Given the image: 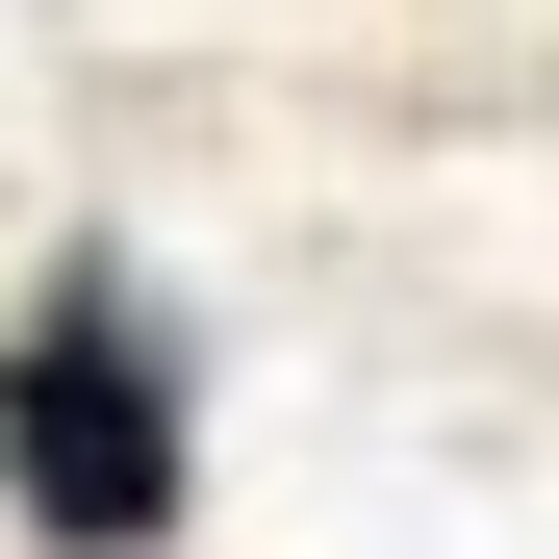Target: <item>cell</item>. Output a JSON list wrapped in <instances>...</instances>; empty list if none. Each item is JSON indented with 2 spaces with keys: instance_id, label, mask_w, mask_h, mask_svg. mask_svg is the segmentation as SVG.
Wrapping results in <instances>:
<instances>
[{
  "instance_id": "6da1fadb",
  "label": "cell",
  "mask_w": 559,
  "mask_h": 559,
  "mask_svg": "<svg viewBox=\"0 0 559 559\" xmlns=\"http://www.w3.org/2000/svg\"><path fill=\"white\" fill-rule=\"evenodd\" d=\"M0 509L51 559H153L178 534V331L128 306V254H51L0 331Z\"/></svg>"
}]
</instances>
